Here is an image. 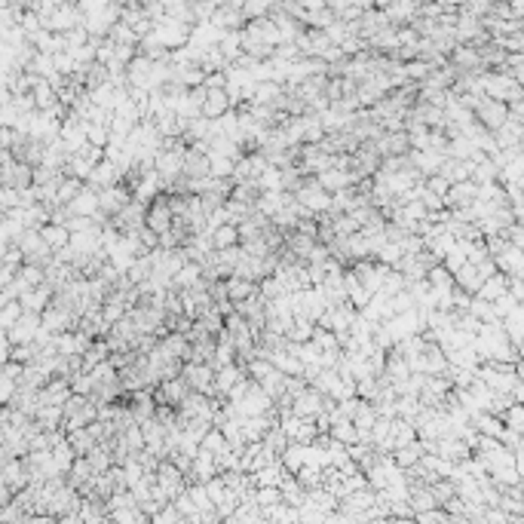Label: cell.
Instances as JSON below:
<instances>
[{
    "mask_svg": "<svg viewBox=\"0 0 524 524\" xmlns=\"http://www.w3.org/2000/svg\"><path fill=\"white\" fill-rule=\"evenodd\" d=\"M473 114H475V120L481 123L484 129H500L503 123H506V102H497V98H488V95H481L475 102V108H473Z\"/></svg>",
    "mask_w": 524,
    "mask_h": 524,
    "instance_id": "cell-1",
    "label": "cell"
},
{
    "mask_svg": "<svg viewBox=\"0 0 524 524\" xmlns=\"http://www.w3.org/2000/svg\"><path fill=\"white\" fill-rule=\"evenodd\" d=\"M237 405H239V414L242 417H252V414H264V411H270L273 408V398L261 390L258 381H248L246 396H242Z\"/></svg>",
    "mask_w": 524,
    "mask_h": 524,
    "instance_id": "cell-2",
    "label": "cell"
},
{
    "mask_svg": "<svg viewBox=\"0 0 524 524\" xmlns=\"http://www.w3.org/2000/svg\"><path fill=\"white\" fill-rule=\"evenodd\" d=\"M156 484H160V488L166 490L169 500H172L175 494H181V490L187 488L184 473H181V469L175 466L172 460H160V466H156Z\"/></svg>",
    "mask_w": 524,
    "mask_h": 524,
    "instance_id": "cell-3",
    "label": "cell"
},
{
    "mask_svg": "<svg viewBox=\"0 0 524 524\" xmlns=\"http://www.w3.org/2000/svg\"><path fill=\"white\" fill-rule=\"evenodd\" d=\"M356 178L359 175L350 172V169H322V172H316L319 187L329 191V193H337V191H344V187H353L356 184Z\"/></svg>",
    "mask_w": 524,
    "mask_h": 524,
    "instance_id": "cell-4",
    "label": "cell"
},
{
    "mask_svg": "<svg viewBox=\"0 0 524 524\" xmlns=\"http://www.w3.org/2000/svg\"><path fill=\"white\" fill-rule=\"evenodd\" d=\"M448 154H442V150H432V147H423V150H408V160H411V166L417 169V172L427 178V175L432 172H438V166H442V160Z\"/></svg>",
    "mask_w": 524,
    "mask_h": 524,
    "instance_id": "cell-5",
    "label": "cell"
},
{
    "mask_svg": "<svg viewBox=\"0 0 524 524\" xmlns=\"http://www.w3.org/2000/svg\"><path fill=\"white\" fill-rule=\"evenodd\" d=\"M233 104H230V95H227V89L221 86V89H206V102L200 104V114L202 117H209V120H218L224 110H230Z\"/></svg>",
    "mask_w": 524,
    "mask_h": 524,
    "instance_id": "cell-6",
    "label": "cell"
},
{
    "mask_svg": "<svg viewBox=\"0 0 524 524\" xmlns=\"http://www.w3.org/2000/svg\"><path fill=\"white\" fill-rule=\"evenodd\" d=\"M181 175H184V178H202V175H209V156H206V150H200V147H193V144H187L184 163H181Z\"/></svg>",
    "mask_w": 524,
    "mask_h": 524,
    "instance_id": "cell-7",
    "label": "cell"
},
{
    "mask_svg": "<svg viewBox=\"0 0 524 524\" xmlns=\"http://www.w3.org/2000/svg\"><path fill=\"white\" fill-rule=\"evenodd\" d=\"M494 264H497V270L506 273V276H521L524 273V248L509 246L506 252L494 254Z\"/></svg>",
    "mask_w": 524,
    "mask_h": 524,
    "instance_id": "cell-8",
    "label": "cell"
},
{
    "mask_svg": "<svg viewBox=\"0 0 524 524\" xmlns=\"http://www.w3.org/2000/svg\"><path fill=\"white\" fill-rule=\"evenodd\" d=\"M475 181H454L448 187V193L442 196L444 200V209H457V206H469L475 200Z\"/></svg>",
    "mask_w": 524,
    "mask_h": 524,
    "instance_id": "cell-9",
    "label": "cell"
},
{
    "mask_svg": "<svg viewBox=\"0 0 524 524\" xmlns=\"http://www.w3.org/2000/svg\"><path fill=\"white\" fill-rule=\"evenodd\" d=\"M239 377H248L246 368L237 362L224 365V368H215V377H212V386H215V396H227V390H230L233 383L239 381Z\"/></svg>",
    "mask_w": 524,
    "mask_h": 524,
    "instance_id": "cell-10",
    "label": "cell"
},
{
    "mask_svg": "<svg viewBox=\"0 0 524 524\" xmlns=\"http://www.w3.org/2000/svg\"><path fill=\"white\" fill-rule=\"evenodd\" d=\"M156 193H163V178L154 172V169H147V172H144L141 178H139V184L132 187V200H139V202H144V206H147V202L154 200Z\"/></svg>",
    "mask_w": 524,
    "mask_h": 524,
    "instance_id": "cell-11",
    "label": "cell"
},
{
    "mask_svg": "<svg viewBox=\"0 0 524 524\" xmlns=\"http://www.w3.org/2000/svg\"><path fill=\"white\" fill-rule=\"evenodd\" d=\"M89 184L95 187V191H102V187H110V184H117L120 181V172H117V166L110 160H98L95 166H93V172H89Z\"/></svg>",
    "mask_w": 524,
    "mask_h": 524,
    "instance_id": "cell-12",
    "label": "cell"
},
{
    "mask_svg": "<svg viewBox=\"0 0 524 524\" xmlns=\"http://www.w3.org/2000/svg\"><path fill=\"white\" fill-rule=\"evenodd\" d=\"M279 497H283V503H288V506H304V500H307V488L298 481L291 473H288L283 481H279Z\"/></svg>",
    "mask_w": 524,
    "mask_h": 524,
    "instance_id": "cell-13",
    "label": "cell"
},
{
    "mask_svg": "<svg viewBox=\"0 0 524 524\" xmlns=\"http://www.w3.org/2000/svg\"><path fill=\"white\" fill-rule=\"evenodd\" d=\"M469 181H475V184H490V181H500V166H497L490 156H481V160L473 163V169H469Z\"/></svg>",
    "mask_w": 524,
    "mask_h": 524,
    "instance_id": "cell-14",
    "label": "cell"
},
{
    "mask_svg": "<svg viewBox=\"0 0 524 524\" xmlns=\"http://www.w3.org/2000/svg\"><path fill=\"white\" fill-rule=\"evenodd\" d=\"M469 169H473V163L469 160H457V156H444L442 166H438V175H444V178L454 184V181H469Z\"/></svg>",
    "mask_w": 524,
    "mask_h": 524,
    "instance_id": "cell-15",
    "label": "cell"
},
{
    "mask_svg": "<svg viewBox=\"0 0 524 524\" xmlns=\"http://www.w3.org/2000/svg\"><path fill=\"white\" fill-rule=\"evenodd\" d=\"M444 359H448V365H457V368H469V371H475L478 365V353H475V346L469 344V346H454V350H444Z\"/></svg>",
    "mask_w": 524,
    "mask_h": 524,
    "instance_id": "cell-16",
    "label": "cell"
},
{
    "mask_svg": "<svg viewBox=\"0 0 524 524\" xmlns=\"http://www.w3.org/2000/svg\"><path fill=\"white\" fill-rule=\"evenodd\" d=\"M288 473H285V466L279 460H273V463H267V466H261V469H254L252 473V481H254V488L258 484H273V488H279V481H283Z\"/></svg>",
    "mask_w": 524,
    "mask_h": 524,
    "instance_id": "cell-17",
    "label": "cell"
},
{
    "mask_svg": "<svg viewBox=\"0 0 524 524\" xmlns=\"http://www.w3.org/2000/svg\"><path fill=\"white\" fill-rule=\"evenodd\" d=\"M224 285H227V298H230L233 304H237V300H246L248 294L258 291V283H254V279H242V276H227Z\"/></svg>",
    "mask_w": 524,
    "mask_h": 524,
    "instance_id": "cell-18",
    "label": "cell"
},
{
    "mask_svg": "<svg viewBox=\"0 0 524 524\" xmlns=\"http://www.w3.org/2000/svg\"><path fill=\"white\" fill-rule=\"evenodd\" d=\"M503 291H506V273H500V270H497L494 276L481 279V285H478L475 298H481V300H494V298H500Z\"/></svg>",
    "mask_w": 524,
    "mask_h": 524,
    "instance_id": "cell-19",
    "label": "cell"
},
{
    "mask_svg": "<svg viewBox=\"0 0 524 524\" xmlns=\"http://www.w3.org/2000/svg\"><path fill=\"white\" fill-rule=\"evenodd\" d=\"M423 457V448H420V442H408V444H402V448H396L392 451V460H396V466L398 469H408V466H414L417 460Z\"/></svg>",
    "mask_w": 524,
    "mask_h": 524,
    "instance_id": "cell-20",
    "label": "cell"
},
{
    "mask_svg": "<svg viewBox=\"0 0 524 524\" xmlns=\"http://www.w3.org/2000/svg\"><path fill=\"white\" fill-rule=\"evenodd\" d=\"M454 285L463 288V291H469V294H475L478 285H481V276H478L475 264H469V261H466L460 270H454Z\"/></svg>",
    "mask_w": 524,
    "mask_h": 524,
    "instance_id": "cell-21",
    "label": "cell"
},
{
    "mask_svg": "<svg viewBox=\"0 0 524 524\" xmlns=\"http://www.w3.org/2000/svg\"><path fill=\"white\" fill-rule=\"evenodd\" d=\"M254 187H258V191H283V169L267 163L264 172L254 178Z\"/></svg>",
    "mask_w": 524,
    "mask_h": 524,
    "instance_id": "cell-22",
    "label": "cell"
},
{
    "mask_svg": "<svg viewBox=\"0 0 524 524\" xmlns=\"http://www.w3.org/2000/svg\"><path fill=\"white\" fill-rule=\"evenodd\" d=\"M427 283L432 288H438V291H451V288H454V273L444 270L442 261H438V264H432L427 270Z\"/></svg>",
    "mask_w": 524,
    "mask_h": 524,
    "instance_id": "cell-23",
    "label": "cell"
},
{
    "mask_svg": "<svg viewBox=\"0 0 524 524\" xmlns=\"http://www.w3.org/2000/svg\"><path fill=\"white\" fill-rule=\"evenodd\" d=\"M40 239L47 242V246L56 252V248H62V246H68V239H71V230L64 224H47L40 230Z\"/></svg>",
    "mask_w": 524,
    "mask_h": 524,
    "instance_id": "cell-24",
    "label": "cell"
},
{
    "mask_svg": "<svg viewBox=\"0 0 524 524\" xmlns=\"http://www.w3.org/2000/svg\"><path fill=\"white\" fill-rule=\"evenodd\" d=\"M212 239V248H227V246H237L239 242V233H237V224H221L209 233Z\"/></svg>",
    "mask_w": 524,
    "mask_h": 524,
    "instance_id": "cell-25",
    "label": "cell"
},
{
    "mask_svg": "<svg viewBox=\"0 0 524 524\" xmlns=\"http://www.w3.org/2000/svg\"><path fill=\"white\" fill-rule=\"evenodd\" d=\"M209 156V175H215V178H230L233 172V160L224 154H212V150H206Z\"/></svg>",
    "mask_w": 524,
    "mask_h": 524,
    "instance_id": "cell-26",
    "label": "cell"
},
{
    "mask_svg": "<svg viewBox=\"0 0 524 524\" xmlns=\"http://www.w3.org/2000/svg\"><path fill=\"white\" fill-rule=\"evenodd\" d=\"M258 383H261V390H264L267 396L273 398V402H276V398L285 392V374H283V371H276V368H273L267 377H261Z\"/></svg>",
    "mask_w": 524,
    "mask_h": 524,
    "instance_id": "cell-27",
    "label": "cell"
},
{
    "mask_svg": "<svg viewBox=\"0 0 524 524\" xmlns=\"http://www.w3.org/2000/svg\"><path fill=\"white\" fill-rule=\"evenodd\" d=\"M329 436L331 438H337V442H344V444H353V442H359V432L356 427H353V420H334L331 427H329Z\"/></svg>",
    "mask_w": 524,
    "mask_h": 524,
    "instance_id": "cell-28",
    "label": "cell"
},
{
    "mask_svg": "<svg viewBox=\"0 0 524 524\" xmlns=\"http://www.w3.org/2000/svg\"><path fill=\"white\" fill-rule=\"evenodd\" d=\"M200 448L212 451V454H221V451H227V448H230V444H227L224 432H221L218 427H209V429H206V436L200 438Z\"/></svg>",
    "mask_w": 524,
    "mask_h": 524,
    "instance_id": "cell-29",
    "label": "cell"
},
{
    "mask_svg": "<svg viewBox=\"0 0 524 524\" xmlns=\"http://www.w3.org/2000/svg\"><path fill=\"white\" fill-rule=\"evenodd\" d=\"M294 478H298V481L304 484L307 490H310V488H319V484H322V466H313V463H300V469L294 473Z\"/></svg>",
    "mask_w": 524,
    "mask_h": 524,
    "instance_id": "cell-30",
    "label": "cell"
},
{
    "mask_svg": "<svg viewBox=\"0 0 524 524\" xmlns=\"http://www.w3.org/2000/svg\"><path fill=\"white\" fill-rule=\"evenodd\" d=\"M469 313H473L481 325L497 322V313H494V307H490V300H481V298H475V294H473V300H469Z\"/></svg>",
    "mask_w": 524,
    "mask_h": 524,
    "instance_id": "cell-31",
    "label": "cell"
},
{
    "mask_svg": "<svg viewBox=\"0 0 524 524\" xmlns=\"http://www.w3.org/2000/svg\"><path fill=\"white\" fill-rule=\"evenodd\" d=\"M500 420H503V427H506V429L524 432V408H521V402H512V405H509V408L500 414Z\"/></svg>",
    "mask_w": 524,
    "mask_h": 524,
    "instance_id": "cell-32",
    "label": "cell"
},
{
    "mask_svg": "<svg viewBox=\"0 0 524 524\" xmlns=\"http://www.w3.org/2000/svg\"><path fill=\"white\" fill-rule=\"evenodd\" d=\"M108 519L123 521V524H132V521H147V515H144L139 506H120V509H110Z\"/></svg>",
    "mask_w": 524,
    "mask_h": 524,
    "instance_id": "cell-33",
    "label": "cell"
},
{
    "mask_svg": "<svg viewBox=\"0 0 524 524\" xmlns=\"http://www.w3.org/2000/svg\"><path fill=\"white\" fill-rule=\"evenodd\" d=\"M398 258H402V248H398V242H383V246L374 252V261H381V264H386V267H396Z\"/></svg>",
    "mask_w": 524,
    "mask_h": 524,
    "instance_id": "cell-34",
    "label": "cell"
},
{
    "mask_svg": "<svg viewBox=\"0 0 524 524\" xmlns=\"http://www.w3.org/2000/svg\"><path fill=\"white\" fill-rule=\"evenodd\" d=\"M390 307H392V313H405V310H414L417 300H414V294H411L408 288H402V291L390 294Z\"/></svg>",
    "mask_w": 524,
    "mask_h": 524,
    "instance_id": "cell-35",
    "label": "cell"
},
{
    "mask_svg": "<svg viewBox=\"0 0 524 524\" xmlns=\"http://www.w3.org/2000/svg\"><path fill=\"white\" fill-rule=\"evenodd\" d=\"M402 288H405V276H402V273L396 270V267H392V270H390V273H386V276H383V285H381V291L386 294V298H390V294L402 291Z\"/></svg>",
    "mask_w": 524,
    "mask_h": 524,
    "instance_id": "cell-36",
    "label": "cell"
},
{
    "mask_svg": "<svg viewBox=\"0 0 524 524\" xmlns=\"http://www.w3.org/2000/svg\"><path fill=\"white\" fill-rule=\"evenodd\" d=\"M490 307H494L497 319H503V316H506L509 310H512V307H519V300H515V298H512V294H509V291H503L500 298H494V300H490Z\"/></svg>",
    "mask_w": 524,
    "mask_h": 524,
    "instance_id": "cell-37",
    "label": "cell"
},
{
    "mask_svg": "<svg viewBox=\"0 0 524 524\" xmlns=\"http://www.w3.org/2000/svg\"><path fill=\"white\" fill-rule=\"evenodd\" d=\"M368 298H371V291L368 288H362V285H353L350 291H346V304L356 307V310H362V307L368 304Z\"/></svg>",
    "mask_w": 524,
    "mask_h": 524,
    "instance_id": "cell-38",
    "label": "cell"
},
{
    "mask_svg": "<svg viewBox=\"0 0 524 524\" xmlns=\"http://www.w3.org/2000/svg\"><path fill=\"white\" fill-rule=\"evenodd\" d=\"M150 521H156V524H166V521H175V524H184V519H181V512H178V509H175V506H172V500H169V503H166V506H163V509H160V512H156V515H154V519H150Z\"/></svg>",
    "mask_w": 524,
    "mask_h": 524,
    "instance_id": "cell-39",
    "label": "cell"
},
{
    "mask_svg": "<svg viewBox=\"0 0 524 524\" xmlns=\"http://www.w3.org/2000/svg\"><path fill=\"white\" fill-rule=\"evenodd\" d=\"M500 444L503 448H509V451H521V432H515V429H506L503 427V432H500Z\"/></svg>",
    "mask_w": 524,
    "mask_h": 524,
    "instance_id": "cell-40",
    "label": "cell"
},
{
    "mask_svg": "<svg viewBox=\"0 0 524 524\" xmlns=\"http://www.w3.org/2000/svg\"><path fill=\"white\" fill-rule=\"evenodd\" d=\"M417 200H420L423 206L429 209V212H432V209H444V200H442V196H438V193H432V191H427V187H423V191H420V196H417Z\"/></svg>",
    "mask_w": 524,
    "mask_h": 524,
    "instance_id": "cell-41",
    "label": "cell"
},
{
    "mask_svg": "<svg viewBox=\"0 0 524 524\" xmlns=\"http://www.w3.org/2000/svg\"><path fill=\"white\" fill-rule=\"evenodd\" d=\"M139 239H141V246H144V248H156V230H150L147 224H141V227H139Z\"/></svg>",
    "mask_w": 524,
    "mask_h": 524,
    "instance_id": "cell-42",
    "label": "cell"
},
{
    "mask_svg": "<svg viewBox=\"0 0 524 524\" xmlns=\"http://www.w3.org/2000/svg\"><path fill=\"white\" fill-rule=\"evenodd\" d=\"M475 270H478V276H481V279L494 276V273H497V264H494V258H481V261H478V264H475Z\"/></svg>",
    "mask_w": 524,
    "mask_h": 524,
    "instance_id": "cell-43",
    "label": "cell"
},
{
    "mask_svg": "<svg viewBox=\"0 0 524 524\" xmlns=\"http://www.w3.org/2000/svg\"><path fill=\"white\" fill-rule=\"evenodd\" d=\"M457 64H460V68H473V64H478V56L469 49H460L457 52Z\"/></svg>",
    "mask_w": 524,
    "mask_h": 524,
    "instance_id": "cell-44",
    "label": "cell"
},
{
    "mask_svg": "<svg viewBox=\"0 0 524 524\" xmlns=\"http://www.w3.org/2000/svg\"><path fill=\"white\" fill-rule=\"evenodd\" d=\"M264 0H248V3H246V12H248V16H261V12H264Z\"/></svg>",
    "mask_w": 524,
    "mask_h": 524,
    "instance_id": "cell-45",
    "label": "cell"
}]
</instances>
